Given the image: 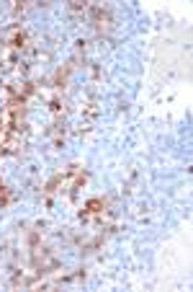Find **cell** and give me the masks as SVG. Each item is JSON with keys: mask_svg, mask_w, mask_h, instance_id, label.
Here are the masks:
<instances>
[{"mask_svg": "<svg viewBox=\"0 0 193 292\" xmlns=\"http://www.w3.org/2000/svg\"><path fill=\"white\" fill-rule=\"evenodd\" d=\"M103 207H106V199H90L83 209V217L88 220L90 215H98V212H103Z\"/></svg>", "mask_w": 193, "mask_h": 292, "instance_id": "6da1fadb", "label": "cell"}]
</instances>
